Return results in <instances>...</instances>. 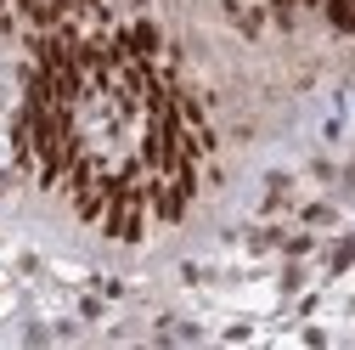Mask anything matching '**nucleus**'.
Returning <instances> with one entry per match:
<instances>
[{
    "instance_id": "obj_1",
    "label": "nucleus",
    "mask_w": 355,
    "mask_h": 350,
    "mask_svg": "<svg viewBox=\"0 0 355 350\" xmlns=\"http://www.w3.org/2000/svg\"><path fill=\"white\" fill-rule=\"evenodd\" d=\"M12 142L34 181L107 238L187 221L214 175V130L181 51L107 0H62L28 34Z\"/></svg>"
}]
</instances>
